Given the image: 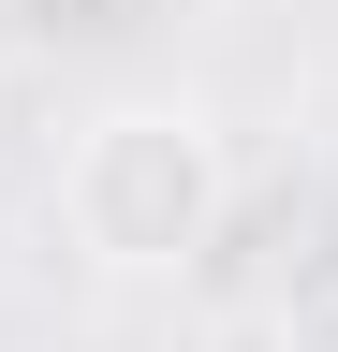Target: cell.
<instances>
[{"instance_id": "6da1fadb", "label": "cell", "mask_w": 338, "mask_h": 352, "mask_svg": "<svg viewBox=\"0 0 338 352\" xmlns=\"http://www.w3.org/2000/svg\"><path fill=\"white\" fill-rule=\"evenodd\" d=\"M221 220H235V147L191 88H133L59 147V235L103 279H177L221 250Z\"/></svg>"}]
</instances>
